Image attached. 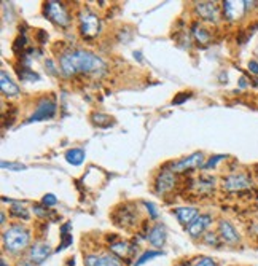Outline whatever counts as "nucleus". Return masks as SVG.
Returning <instances> with one entry per match:
<instances>
[{"label":"nucleus","mask_w":258,"mask_h":266,"mask_svg":"<svg viewBox=\"0 0 258 266\" xmlns=\"http://www.w3.org/2000/svg\"><path fill=\"white\" fill-rule=\"evenodd\" d=\"M61 69L66 75H77V74H98L105 69V64L101 57L88 51H67L59 59Z\"/></svg>","instance_id":"1"},{"label":"nucleus","mask_w":258,"mask_h":266,"mask_svg":"<svg viewBox=\"0 0 258 266\" xmlns=\"http://www.w3.org/2000/svg\"><path fill=\"white\" fill-rule=\"evenodd\" d=\"M29 241H30L29 231L19 225L10 226L4 233V244H5V249L10 252H19L22 249H26Z\"/></svg>","instance_id":"2"},{"label":"nucleus","mask_w":258,"mask_h":266,"mask_svg":"<svg viewBox=\"0 0 258 266\" xmlns=\"http://www.w3.org/2000/svg\"><path fill=\"white\" fill-rule=\"evenodd\" d=\"M43 11H45V16L50 21H53L54 24H59V26H62V27L69 26L70 15H69L67 8L64 7V4L50 0V2H45Z\"/></svg>","instance_id":"3"},{"label":"nucleus","mask_w":258,"mask_h":266,"mask_svg":"<svg viewBox=\"0 0 258 266\" xmlns=\"http://www.w3.org/2000/svg\"><path fill=\"white\" fill-rule=\"evenodd\" d=\"M99 29H101V21L94 13L86 10L80 15V31L83 34V37L94 39L99 34Z\"/></svg>","instance_id":"4"},{"label":"nucleus","mask_w":258,"mask_h":266,"mask_svg":"<svg viewBox=\"0 0 258 266\" xmlns=\"http://www.w3.org/2000/svg\"><path fill=\"white\" fill-rule=\"evenodd\" d=\"M56 113V102L53 99H42L35 108V112L27 118L26 123H34V122H43V120H50Z\"/></svg>","instance_id":"5"},{"label":"nucleus","mask_w":258,"mask_h":266,"mask_svg":"<svg viewBox=\"0 0 258 266\" xmlns=\"http://www.w3.org/2000/svg\"><path fill=\"white\" fill-rule=\"evenodd\" d=\"M204 155L203 153H193L188 158H183L180 161H175L171 164V171L175 172H185L190 171V169H198V167H204Z\"/></svg>","instance_id":"6"},{"label":"nucleus","mask_w":258,"mask_h":266,"mask_svg":"<svg viewBox=\"0 0 258 266\" xmlns=\"http://www.w3.org/2000/svg\"><path fill=\"white\" fill-rule=\"evenodd\" d=\"M112 219H113L115 225L123 226V228H129V226H133L136 223L137 212H136L134 208H131V205H123V208H118L112 214Z\"/></svg>","instance_id":"7"},{"label":"nucleus","mask_w":258,"mask_h":266,"mask_svg":"<svg viewBox=\"0 0 258 266\" xmlns=\"http://www.w3.org/2000/svg\"><path fill=\"white\" fill-rule=\"evenodd\" d=\"M252 180L247 174H233L223 179V188L227 191H244L250 188Z\"/></svg>","instance_id":"8"},{"label":"nucleus","mask_w":258,"mask_h":266,"mask_svg":"<svg viewBox=\"0 0 258 266\" xmlns=\"http://www.w3.org/2000/svg\"><path fill=\"white\" fill-rule=\"evenodd\" d=\"M252 5H253V2H233V0L223 2L225 16L228 21H238L245 15V11H247Z\"/></svg>","instance_id":"9"},{"label":"nucleus","mask_w":258,"mask_h":266,"mask_svg":"<svg viewBox=\"0 0 258 266\" xmlns=\"http://www.w3.org/2000/svg\"><path fill=\"white\" fill-rule=\"evenodd\" d=\"M85 266H123L121 260L116 255H98V253H91V255L85 257Z\"/></svg>","instance_id":"10"},{"label":"nucleus","mask_w":258,"mask_h":266,"mask_svg":"<svg viewBox=\"0 0 258 266\" xmlns=\"http://www.w3.org/2000/svg\"><path fill=\"white\" fill-rule=\"evenodd\" d=\"M196 11L204 21L209 22H217L220 19V8L214 2H201L196 4Z\"/></svg>","instance_id":"11"},{"label":"nucleus","mask_w":258,"mask_h":266,"mask_svg":"<svg viewBox=\"0 0 258 266\" xmlns=\"http://www.w3.org/2000/svg\"><path fill=\"white\" fill-rule=\"evenodd\" d=\"M212 223V217H210L209 214H204V215H198L196 219L186 226V229H188L190 236L193 238H198L201 233H204V229Z\"/></svg>","instance_id":"12"},{"label":"nucleus","mask_w":258,"mask_h":266,"mask_svg":"<svg viewBox=\"0 0 258 266\" xmlns=\"http://www.w3.org/2000/svg\"><path fill=\"white\" fill-rule=\"evenodd\" d=\"M175 185H177V180H175L172 171H163L156 179V191L161 193V195L171 191Z\"/></svg>","instance_id":"13"},{"label":"nucleus","mask_w":258,"mask_h":266,"mask_svg":"<svg viewBox=\"0 0 258 266\" xmlns=\"http://www.w3.org/2000/svg\"><path fill=\"white\" fill-rule=\"evenodd\" d=\"M51 253V249L50 246L46 243H39V244H34L29 250V257H30V261L32 263H43L46 258H48V255Z\"/></svg>","instance_id":"14"},{"label":"nucleus","mask_w":258,"mask_h":266,"mask_svg":"<svg viewBox=\"0 0 258 266\" xmlns=\"http://www.w3.org/2000/svg\"><path fill=\"white\" fill-rule=\"evenodd\" d=\"M218 231H220V236H221V239L225 241V243L236 244L239 241V234L236 231V228H234L228 220H221L218 223Z\"/></svg>","instance_id":"15"},{"label":"nucleus","mask_w":258,"mask_h":266,"mask_svg":"<svg viewBox=\"0 0 258 266\" xmlns=\"http://www.w3.org/2000/svg\"><path fill=\"white\" fill-rule=\"evenodd\" d=\"M0 90H2V93L7 96V98H15V96L19 94L18 84L11 81V78L7 75L5 70H2V74H0Z\"/></svg>","instance_id":"16"},{"label":"nucleus","mask_w":258,"mask_h":266,"mask_svg":"<svg viewBox=\"0 0 258 266\" xmlns=\"http://www.w3.org/2000/svg\"><path fill=\"white\" fill-rule=\"evenodd\" d=\"M110 250L118 258H127V257H131L133 253H134L136 247H133L129 243H123V241H118V243H113L110 246Z\"/></svg>","instance_id":"17"},{"label":"nucleus","mask_w":258,"mask_h":266,"mask_svg":"<svg viewBox=\"0 0 258 266\" xmlns=\"http://www.w3.org/2000/svg\"><path fill=\"white\" fill-rule=\"evenodd\" d=\"M148 241L151 246L155 247H161L164 244V241H166V229H164L161 225H156L151 228V231L148 233Z\"/></svg>","instance_id":"18"},{"label":"nucleus","mask_w":258,"mask_h":266,"mask_svg":"<svg viewBox=\"0 0 258 266\" xmlns=\"http://www.w3.org/2000/svg\"><path fill=\"white\" fill-rule=\"evenodd\" d=\"M174 212H175V215H177V219L186 226H188L198 217V209L196 208H179V209H175Z\"/></svg>","instance_id":"19"},{"label":"nucleus","mask_w":258,"mask_h":266,"mask_svg":"<svg viewBox=\"0 0 258 266\" xmlns=\"http://www.w3.org/2000/svg\"><path fill=\"white\" fill-rule=\"evenodd\" d=\"M66 160H67L70 164L80 166L81 163H83V160H85V152L81 150V149H72V150H69V152L66 153Z\"/></svg>","instance_id":"20"},{"label":"nucleus","mask_w":258,"mask_h":266,"mask_svg":"<svg viewBox=\"0 0 258 266\" xmlns=\"http://www.w3.org/2000/svg\"><path fill=\"white\" fill-rule=\"evenodd\" d=\"M70 228H72V225H70V223H66V225L61 226V239H62V243L59 244V247L56 249V252H61V250H64L66 247H69L70 244H72V234L69 233Z\"/></svg>","instance_id":"21"},{"label":"nucleus","mask_w":258,"mask_h":266,"mask_svg":"<svg viewBox=\"0 0 258 266\" xmlns=\"http://www.w3.org/2000/svg\"><path fill=\"white\" fill-rule=\"evenodd\" d=\"M92 120H94V125L99 128H110L113 126V118L109 115H104V113H94L92 115Z\"/></svg>","instance_id":"22"},{"label":"nucleus","mask_w":258,"mask_h":266,"mask_svg":"<svg viewBox=\"0 0 258 266\" xmlns=\"http://www.w3.org/2000/svg\"><path fill=\"white\" fill-rule=\"evenodd\" d=\"M18 77L22 81H39L40 80L39 74H35V72H32L27 67H21V70H18Z\"/></svg>","instance_id":"23"},{"label":"nucleus","mask_w":258,"mask_h":266,"mask_svg":"<svg viewBox=\"0 0 258 266\" xmlns=\"http://www.w3.org/2000/svg\"><path fill=\"white\" fill-rule=\"evenodd\" d=\"M10 212H11V215H13V217H16V219L29 220V212H27V209L22 208V205H19V204H15L13 208L10 209Z\"/></svg>","instance_id":"24"},{"label":"nucleus","mask_w":258,"mask_h":266,"mask_svg":"<svg viewBox=\"0 0 258 266\" xmlns=\"http://www.w3.org/2000/svg\"><path fill=\"white\" fill-rule=\"evenodd\" d=\"M193 32H195V37H196V40L199 43H207L210 40V34L206 29H203V27H198V24H195V31Z\"/></svg>","instance_id":"25"},{"label":"nucleus","mask_w":258,"mask_h":266,"mask_svg":"<svg viewBox=\"0 0 258 266\" xmlns=\"http://www.w3.org/2000/svg\"><path fill=\"white\" fill-rule=\"evenodd\" d=\"M163 253L161 252H156V250H148V252H145L142 257L139 258V261H136V266H140V264H144V263H147L148 260H151V258H155V257H161Z\"/></svg>","instance_id":"26"},{"label":"nucleus","mask_w":258,"mask_h":266,"mask_svg":"<svg viewBox=\"0 0 258 266\" xmlns=\"http://www.w3.org/2000/svg\"><path fill=\"white\" fill-rule=\"evenodd\" d=\"M4 169H11V171H24L26 166L18 164V163H2Z\"/></svg>","instance_id":"27"},{"label":"nucleus","mask_w":258,"mask_h":266,"mask_svg":"<svg viewBox=\"0 0 258 266\" xmlns=\"http://www.w3.org/2000/svg\"><path fill=\"white\" fill-rule=\"evenodd\" d=\"M42 202H43L45 208H50V205H54V204L57 202V199H56L54 195H51V193H50V195H45V196H43Z\"/></svg>","instance_id":"28"},{"label":"nucleus","mask_w":258,"mask_h":266,"mask_svg":"<svg viewBox=\"0 0 258 266\" xmlns=\"http://www.w3.org/2000/svg\"><path fill=\"white\" fill-rule=\"evenodd\" d=\"M26 37H24V34H22V35H19V37L16 39V42H15V45H13V48H15V51H19V48H21V50H22V48H24L26 46Z\"/></svg>","instance_id":"29"},{"label":"nucleus","mask_w":258,"mask_h":266,"mask_svg":"<svg viewBox=\"0 0 258 266\" xmlns=\"http://www.w3.org/2000/svg\"><path fill=\"white\" fill-rule=\"evenodd\" d=\"M190 96H191L190 93H180V94L177 96V98H175V99L172 101V104H174V105H179V104H183V102H185L186 99H190Z\"/></svg>","instance_id":"30"},{"label":"nucleus","mask_w":258,"mask_h":266,"mask_svg":"<svg viewBox=\"0 0 258 266\" xmlns=\"http://www.w3.org/2000/svg\"><path fill=\"white\" fill-rule=\"evenodd\" d=\"M204 241H206L207 244H214V246H218V244H220V241H218L217 234H214V233H207V234L204 236Z\"/></svg>","instance_id":"31"},{"label":"nucleus","mask_w":258,"mask_h":266,"mask_svg":"<svg viewBox=\"0 0 258 266\" xmlns=\"http://www.w3.org/2000/svg\"><path fill=\"white\" fill-rule=\"evenodd\" d=\"M195 266H217V263L212 260V258H207V257H204V258H199L198 261H196V264Z\"/></svg>","instance_id":"32"},{"label":"nucleus","mask_w":258,"mask_h":266,"mask_svg":"<svg viewBox=\"0 0 258 266\" xmlns=\"http://www.w3.org/2000/svg\"><path fill=\"white\" fill-rule=\"evenodd\" d=\"M225 158V156L223 155H218V156H214V158H210L206 164H204V169H209V167H214L220 160H223Z\"/></svg>","instance_id":"33"},{"label":"nucleus","mask_w":258,"mask_h":266,"mask_svg":"<svg viewBox=\"0 0 258 266\" xmlns=\"http://www.w3.org/2000/svg\"><path fill=\"white\" fill-rule=\"evenodd\" d=\"M37 39L40 43H46V40H48V35H46L45 31H37Z\"/></svg>","instance_id":"34"},{"label":"nucleus","mask_w":258,"mask_h":266,"mask_svg":"<svg viewBox=\"0 0 258 266\" xmlns=\"http://www.w3.org/2000/svg\"><path fill=\"white\" fill-rule=\"evenodd\" d=\"M145 205H147V209H148V212L151 214V217H153V219H156V217H158V212H156V209H155V205H153V204H151V202H147Z\"/></svg>","instance_id":"35"},{"label":"nucleus","mask_w":258,"mask_h":266,"mask_svg":"<svg viewBox=\"0 0 258 266\" xmlns=\"http://www.w3.org/2000/svg\"><path fill=\"white\" fill-rule=\"evenodd\" d=\"M249 70L253 72V74H258V63L250 61V63H249Z\"/></svg>","instance_id":"36"},{"label":"nucleus","mask_w":258,"mask_h":266,"mask_svg":"<svg viewBox=\"0 0 258 266\" xmlns=\"http://www.w3.org/2000/svg\"><path fill=\"white\" fill-rule=\"evenodd\" d=\"M0 266H7V263H5V260H0Z\"/></svg>","instance_id":"37"},{"label":"nucleus","mask_w":258,"mask_h":266,"mask_svg":"<svg viewBox=\"0 0 258 266\" xmlns=\"http://www.w3.org/2000/svg\"><path fill=\"white\" fill-rule=\"evenodd\" d=\"M180 266H188V264H186V263H182V264H180Z\"/></svg>","instance_id":"38"}]
</instances>
